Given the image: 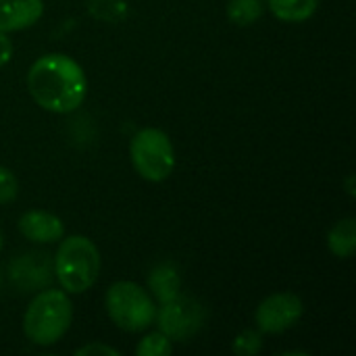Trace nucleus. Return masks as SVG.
Here are the masks:
<instances>
[{
	"instance_id": "f257e3e1",
	"label": "nucleus",
	"mask_w": 356,
	"mask_h": 356,
	"mask_svg": "<svg viewBox=\"0 0 356 356\" xmlns=\"http://www.w3.org/2000/svg\"><path fill=\"white\" fill-rule=\"evenodd\" d=\"M25 81L31 100L54 115L77 111L88 96V77L81 65L63 52H48L35 58Z\"/></svg>"
},
{
	"instance_id": "f03ea898",
	"label": "nucleus",
	"mask_w": 356,
	"mask_h": 356,
	"mask_svg": "<svg viewBox=\"0 0 356 356\" xmlns=\"http://www.w3.org/2000/svg\"><path fill=\"white\" fill-rule=\"evenodd\" d=\"M100 267V250L88 236L75 234L67 238L63 236L58 240V248L54 254V275L60 290H65L67 294L77 296L88 292L96 284Z\"/></svg>"
},
{
	"instance_id": "7ed1b4c3",
	"label": "nucleus",
	"mask_w": 356,
	"mask_h": 356,
	"mask_svg": "<svg viewBox=\"0 0 356 356\" xmlns=\"http://www.w3.org/2000/svg\"><path fill=\"white\" fill-rule=\"evenodd\" d=\"M73 323V305L65 290H44L23 313V334L35 346H54Z\"/></svg>"
},
{
	"instance_id": "20e7f679",
	"label": "nucleus",
	"mask_w": 356,
	"mask_h": 356,
	"mask_svg": "<svg viewBox=\"0 0 356 356\" xmlns=\"http://www.w3.org/2000/svg\"><path fill=\"white\" fill-rule=\"evenodd\" d=\"M108 319L127 334H140L154 325L156 300L148 290L136 282H115L108 286L104 296Z\"/></svg>"
},
{
	"instance_id": "39448f33",
	"label": "nucleus",
	"mask_w": 356,
	"mask_h": 356,
	"mask_svg": "<svg viewBox=\"0 0 356 356\" xmlns=\"http://www.w3.org/2000/svg\"><path fill=\"white\" fill-rule=\"evenodd\" d=\"M129 159L136 173L150 184L165 181L175 169L173 142L163 129L156 127H144L136 131L129 142Z\"/></svg>"
},
{
	"instance_id": "423d86ee",
	"label": "nucleus",
	"mask_w": 356,
	"mask_h": 356,
	"mask_svg": "<svg viewBox=\"0 0 356 356\" xmlns=\"http://www.w3.org/2000/svg\"><path fill=\"white\" fill-rule=\"evenodd\" d=\"M159 323V330L173 342H184L188 338H192L204 323V311L202 307L190 298V296H184L181 292L163 302L161 309H156V319Z\"/></svg>"
},
{
	"instance_id": "0eeeda50",
	"label": "nucleus",
	"mask_w": 356,
	"mask_h": 356,
	"mask_svg": "<svg viewBox=\"0 0 356 356\" xmlns=\"http://www.w3.org/2000/svg\"><path fill=\"white\" fill-rule=\"evenodd\" d=\"M305 315V302L294 292H275L261 300L254 313L257 330L261 334H284L292 330Z\"/></svg>"
},
{
	"instance_id": "6e6552de",
	"label": "nucleus",
	"mask_w": 356,
	"mask_h": 356,
	"mask_svg": "<svg viewBox=\"0 0 356 356\" xmlns=\"http://www.w3.org/2000/svg\"><path fill=\"white\" fill-rule=\"evenodd\" d=\"M21 236L33 244H56L65 236V223L50 211L31 209L19 217L17 223Z\"/></svg>"
},
{
	"instance_id": "1a4fd4ad",
	"label": "nucleus",
	"mask_w": 356,
	"mask_h": 356,
	"mask_svg": "<svg viewBox=\"0 0 356 356\" xmlns=\"http://www.w3.org/2000/svg\"><path fill=\"white\" fill-rule=\"evenodd\" d=\"M44 0H0V31H21L40 21Z\"/></svg>"
},
{
	"instance_id": "9d476101",
	"label": "nucleus",
	"mask_w": 356,
	"mask_h": 356,
	"mask_svg": "<svg viewBox=\"0 0 356 356\" xmlns=\"http://www.w3.org/2000/svg\"><path fill=\"white\" fill-rule=\"evenodd\" d=\"M148 288L152 292V298H156L161 305L175 298L181 290V277L177 269L169 263L156 265L148 275Z\"/></svg>"
},
{
	"instance_id": "9b49d317",
	"label": "nucleus",
	"mask_w": 356,
	"mask_h": 356,
	"mask_svg": "<svg viewBox=\"0 0 356 356\" xmlns=\"http://www.w3.org/2000/svg\"><path fill=\"white\" fill-rule=\"evenodd\" d=\"M265 8H269L280 21L305 23L317 13L319 0H265Z\"/></svg>"
},
{
	"instance_id": "f8f14e48",
	"label": "nucleus",
	"mask_w": 356,
	"mask_h": 356,
	"mask_svg": "<svg viewBox=\"0 0 356 356\" xmlns=\"http://www.w3.org/2000/svg\"><path fill=\"white\" fill-rule=\"evenodd\" d=\"M327 248L336 259H350L356 250V219H340L327 234Z\"/></svg>"
},
{
	"instance_id": "ddd939ff",
	"label": "nucleus",
	"mask_w": 356,
	"mask_h": 356,
	"mask_svg": "<svg viewBox=\"0 0 356 356\" xmlns=\"http://www.w3.org/2000/svg\"><path fill=\"white\" fill-rule=\"evenodd\" d=\"M227 19L238 27H248L265 13V0H229L225 6Z\"/></svg>"
},
{
	"instance_id": "4468645a",
	"label": "nucleus",
	"mask_w": 356,
	"mask_h": 356,
	"mask_svg": "<svg viewBox=\"0 0 356 356\" xmlns=\"http://www.w3.org/2000/svg\"><path fill=\"white\" fill-rule=\"evenodd\" d=\"M171 353H173V342L161 330L144 336L140 344L136 346L138 356H169Z\"/></svg>"
},
{
	"instance_id": "2eb2a0df",
	"label": "nucleus",
	"mask_w": 356,
	"mask_h": 356,
	"mask_svg": "<svg viewBox=\"0 0 356 356\" xmlns=\"http://www.w3.org/2000/svg\"><path fill=\"white\" fill-rule=\"evenodd\" d=\"M261 348H263V334L261 332H254V330L242 332L234 340V346H232V350L240 356L257 355V353H261Z\"/></svg>"
},
{
	"instance_id": "dca6fc26",
	"label": "nucleus",
	"mask_w": 356,
	"mask_h": 356,
	"mask_svg": "<svg viewBox=\"0 0 356 356\" xmlns=\"http://www.w3.org/2000/svg\"><path fill=\"white\" fill-rule=\"evenodd\" d=\"M19 194V179L17 175L8 169L0 165V207L2 204H10Z\"/></svg>"
},
{
	"instance_id": "f3484780",
	"label": "nucleus",
	"mask_w": 356,
	"mask_h": 356,
	"mask_svg": "<svg viewBox=\"0 0 356 356\" xmlns=\"http://www.w3.org/2000/svg\"><path fill=\"white\" fill-rule=\"evenodd\" d=\"M94 356V355H111V356H119V350L102 344V342H92V344H86L81 348H77V356Z\"/></svg>"
},
{
	"instance_id": "a211bd4d",
	"label": "nucleus",
	"mask_w": 356,
	"mask_h": 356,
	"mask_svg": "<svg viewBox=\"0 0 356 356\" xmlns=\"http://www.w3.org/2000/svg\"><path fill=\"white\" fill-rule=\"evenodd\" d=\"M10 58H13V42L8 38V33L0 31V69L4 65H8Z\"/></svg>"
},
{
	"instance_id": "6ab92c4d",
	"label": "nucleus",
	"mask_w": 356,
	"mask_h": 356,
	"mask_svg": "<svg viewBox=\"0 0 356 356\" xmlns=\"http://www.w3.org/2000/svg\"><path fill=\"white\" fill-rule=\"evenodd\" d=\"M353 181H355V177L350 175V177H348V194H350V196H355V190H353Z\"/></svg>"
},
{
	"instance_id": "aec40b11",
	"label": "nucleus",
	"mask_w": 356,
	"mask_h": 356,
	"mask_svg": "<svg viewBox=\"0 0 356 356\" xmlns=\"http://www.w3.org/2000/svg\"><path fill=\"white\" fill-rule=\"evenodd\" d=\"M0 252H2V232H0Z\"/></svg>"
}]
</instances>
